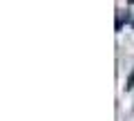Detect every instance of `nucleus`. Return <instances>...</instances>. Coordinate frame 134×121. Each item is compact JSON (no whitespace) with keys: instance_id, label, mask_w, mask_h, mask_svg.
<instances>
[{"instance_id":"obj_1","label":"nucleus","mask_w":134,"mask_h":121,"mask_svg":"<svg viewBox=\"0 0 134 121\" xmlns=\"http://www.w3.org/2000/svg\"><path fill=\"white\" fill-rule=\"evenodd\" d=\"M125 87H127V90H132V87H134V72L130 74V78H127V85H125Z\"/></svg>"},{"instance_id":"obj_2","label":"nucleus","mask_w":134,"mask_h":121,"mask_svg":"<svg viewBox=\"0 0 134 121\" xmlns=\"http://www.w3.org/2000/svg\"><path fill=\"white\" fill-rule=\"evenodd\" d=\"M130 2H134V0H130Z\"/></svg>"}]
</instances>
